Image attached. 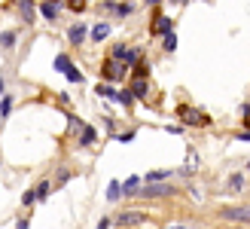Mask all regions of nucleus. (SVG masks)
<instances>
[{
	"mask_svg": "<svg viewBox=\"0 0 250 229\" xmlns=\"http://www.w3.org/2000/svg\"><path fill=\"white\" fill-rule=\"evenodd\" d=\"M177 116H180L183 125H195V129H208V125H210V116L202 113V110H195V107H180Z\"/></svg>",
	"mask_w": 250,
	"mask_h": 229,
	"instance_id": "nucleus-1",
	"label": "nucleus"
},
{
	"mask_svg": "<svg viewBox=\"0 0 250 229\" xmlns=\"http://www.w3.org/2000/svg\"><path fill=\"white\" fill-rule=\"evenodd\" d=\"M125 73H128V68H125L122 61H116V58H107V61H104V68H101V80H104V83H110V86H116V83L122 80Z\"/></svg>",
	"mask_w": 250,
	"mask_h": 229,
	"instance_id": "nucleus-2",
	"label": "nucleus"
},
{
	"mask_svg": "<svg viewBox=\"0 0 250 229\" xmlns=\"http://www.w3.org/2000/svg\"><path fill=\"white\" fill-rule=\"evenodd\" d=\"M55 70H58V73H64L70 83H83V80H85V76L77 70V65H73V58H70V55H64V52L55 55Z\"/></svg>",
	"mask_w": 250,
	"mask_h": 229,
	"instance_id": "nucleus-3",
	"label": "nucleus"
},
{
	"mask_svg": "<svg viewBox=\"0 0 250 229\" xmlns=\"http://www.w3.org/2000/svg\"><path fill=\"white\" fill-rule=\"evenodd\" d=\"M220 217L232 223H250V205H226L220 211Z\"/></svg>",
	"mask_w": 250,
	"mask_h": 229,
	"instance_id": "nucleus-4",
	"label": "nucleus"
},
{
	"mask_svg": "<svg viewBox=\"0 0 250 229\" xmlns=\"http://www.w3.org/2000/svg\"><path fill=\"white\" fill-rule=\"evenodd\" d=\"M174 189L162 181V183H149V186H144V189H137V196H144V199H156V196H171Z\"/></svg>",
	"mask_w": 250,
	"mask_h": 229,
	"instance_id": "nucleus-5",
	"label": "nucleus"
},
{
	"mask_svg": "<svg viewBox=\"0 0 250 229\" xmlns=\"http://www.w3.org/2000/svg\"><path fill=\"white\" fill-rule=\"evenodd\" d=\"M85 37H89V24H70V28H67V40L73 43V46H83L85 43Z\"/></svg>",
	"mask_w": 250,
	"mask_h": 229,
	"instance_id": "nucleus-6",
	"label": "nucleus"
},
{
	"mask_svg": "<svg viewBox=\"0 0 250 229\" xmlns=\"http://www.w3.org/2000/svg\"><path fill=\"white\" fill-rule=\"evenodd\" d=\"M144 220H146V214H141V211H122L116 217V226H141Z\"/></svg>",
	"mask_w": 250,
	"mask_h": 229,
	"instance_id": "nucleus-7",
	"label": "nucleus"
},
{
	"mask_svg": "<svg viewBox=\"0 0 250 229\" xmlns=\"http://www.w3.org/2000/svg\"><path fill=\"white\" fill-rule=\"evenodd\" d=\"M19 3V12H21V22L24 24H34L37 22V6H34V0H16Z\"/></svg>",
	"mask_w": 250,
	"mask_h": 229,
	"instance_id": "nucleus-8",
	"label": "nucleus"
},
{
	"mask_svg": "<svg viewBox=\"0 0 250 229\" xmlns=\"http://www.w3.org/2000/svg\"><path fill=\"white\" fill-rule=\"evenodd\" d=\"M149 31H153L156 37L168 34V31H174V19H168V16H156V19H153V24H149Z\"/></svg>",
	"mask_w": 250,
	"mask_h": 229,
	"instance_id": "nucleus-9",
	"label": "nucleus"
},
{
	"mask_svg": "<svg viewBox=\"0 0 250 229\" xmlns=\"http://www.w3.org/2000/svg\"><path fill=\"white\" fill-rule=\"evenodd\" d=\"M80 147H92V144H98V129H95V125H89V122H85L83 125V129H80V141H77Z\"/></svg>",
	"mask_w": 250,
	"mask_h": 229,
	"instance_id": "nucleus-10",
	"label": "nucleus"
},
{
	"mask_svg": "<svg viewBox=\"0 0 250 229\" xmlns=\"http://www.w3.org/2000/svg\"><path fill=\"white\" fill-rule=\"evenodd\" d=\"M128 95H131L134 101L149 98V83H146V80H134V83H131V89H128Z\"/></svg>",
	"mask_w": 250,
	"mask_h": 229,
	"instance_id": "nucleus-11",
	"label": "nucleus"
},
{
	"mask_svg": "<svg viewBox=\"0 0 250 229\" xmlns=\"http://www.w3.org/2000/svg\"><path fill=\"white\" fill-rule=\"evenodd\" d=\"M61 6H64V3H52V0H43V3H40V16H43L46 22H55Z\"/></svg>",
	"mask_w": 250,
	"mask_h": 229,
	"instance_id": "nucleus-12",
	"label": "nucleus"
},
{
	"mask_svg": "<svg viewBox=\"0 0 250 229\" xmlns=\"http://www.w3.org/2000/svg\"><path fill=\"white\" fill-rule=\"evenodd\" d=\"M110 31H113V28H110V22H98L95 28H92V43H104L107 37H110Z\"/></svg>",
	"mask_w": 250,
	"mask_h": 229,
	"instance_id": "nucleus-13",
	"label": "nucleus"
},
{
	"mask_svg": "<svg viewBox=\"0 0 250 229\" xmlns=\"http://www.w3.org/2000/svg\"><path fill=\"white\" fill-rule=\"evenodd\" d=\"M141 46H125V55H122V65L125 68H134L137 65V61H141Z\"/></svg>",
	"mask_w": 250,
	"mask_h": 229,
	"instance_id": "nucleus-14",
	"label": "nucleus"
},
{
	"mask_svg": "<svg viewBox=\"0 0 250 229\" xmlns=\"http://www.w3.org/2000/svg\"><path fill=\"white\" fill-rule=\"evenodd\" d=\"M137 189H141V177L131 174L128 181H122V196H137Z\"/></svg>",
	"mask_w": 250,
	"mask_h": 229,
	"instance_id": "nucleus-15",
	"label": "nucleus"
},
{
	"mask_svg": "<svg viewBox=\"0 0 250 229\" xmlns=\"http://www.w3.org/2000/svg\"><path fill=\"white\" fill-rule=\"evenodd\" d=\"M49 193H52V183H49V181H40V183L34 186V199H37V202H46Z\"/></svg>",
	"mask_w": 250,
	"mask_h": 229,
	"instance_id": "nucleus-16",
	"label": "nucleus"
},
{
	"mask_svg": "<svg viewBox=\"0 0 250 229\" xmlns=\"http://www.w3.org/2000/svg\"><path fill=\"white\" fill-rule=\"evenodd\" d=\"M122 199V183L119 181H110L107 183V202H119Z\"/></svg>",
	"mask_w": 250,
	"mask_h": 229,
	"instance_id": "nucleus-17",
	"label": "nucleus"
},
{
	"mask_svg": "<svg viewBox=\"0 0 250 229\" xmlns=\"http://www.w3.org/2000/svg\"><path fill=\"white\" fill-rule=\"evenodd\" d=\"M16 43H19V34L12 31V28H9V31H3V34H0V46H3V49H12V46H16Z\"/></svg>",
	"mask_w": 250,
	"mask_h": 229,
	"instance_id": "nucleus-18",
	"label": "nucleus"
},
{
	"mask_svg": "<svg viewBox=\"0 0 250 229\" xmlns=\"http://www.w3.org/2000/svg\"><path fill=\"white\" fill-rule=\"evenodd\" d=\"M162 49H165V52H174V49H177V34L174 31L162 34Z\"/></svg>",
	"mask_w": 250,
	"mask_h": 229,
	"instance_id": "nucleus-19",
	"label": "nucleus"
},
{
	"mask_svg": "<svg viewBox=\"0 0 250 229\" xmlns=\"http://www.w3.org/2000/svg\"><path fill=\"white\" fill-rule=\"evenodd\" d=\"M9 113H12V95L6 92L0 98V119H9Z\"/></svg>",
	"mask_w": 250,
	"mask_h": 229,
	"instance_id": "nucleus-20",
	"label": "nucleus"
},
{
	"mask_svg": "<svg viewBox=\"0 0 250 229\" xmlns=\"http://www.w3.org/2000/svg\"><path fill=\"white\" fill-rule=\"evenodd\" d=\"M64 6L70 12H85V6H89V0H64Z\"/></svg>",
	"mask_w": 250,
	"mask_h": 229,
	"instance_id": "nucleus-21",
	"label": "nucleus"
},
{
	"mask_svg": "<svg viewBox=\"0 0 250 229\" xmlns=\"http://www.w3.org/2000/svg\"><path fill=\"white\" fill-rule=\"evenodd\" d=\"M146 76H149V65L146 61H137L134 65V80H146Z\"/></svg>",
	"mask_w": 250,
	"mask_h": 229,
	"instance_id": "nucleus-22",
	"label": "nucleus"
},
{
	"mask_svg": "<svg viewBox=\"0 0 250 229\" xmlns=\"http://www.w3.org/2000/svg\"><path fill=\"white\" fill-rule=\"evenodd\" d=\"M168 177H171V171H149L146 181H149V183H159V181H168Z\"/></svg>",
	"mask_w": 250,
	"mask_h": 229,
	"instance_id": "nucleus-23",
	"label": "nucleus"
},
{
	"mask_svg": "<svg viewBox=\"0 0 250 229\" xmlns=\"http://www.w3.org/2000/svg\"><path fill=\"white\" fill-rule=\"evenodd\" d=\"M241 186H244V177H241V174H232V177H229V189L241 193Z\"/></svg>",
	"mask_w": 250,
	"mask_h": 229,
	"instance_id": "nucleus-24",
	"label": "nucleus"
},
{
	"mask_svg": "<svg viewBox=\"0 0 250 229\" xmlns=\"http://www.w3.org/2000/svg\"><path fill=\"white\" fill-rule=\"evenodd\" d=\"M67 181H70V171H67V168H61L58 177H55V183H52V189H55V186H64Z\"/></svg>",
	"mask_w": 250,
	"mask_h": 229,
	"instance_id": "nucleus-25",
	"label": "nucleus"
},
{
	"mask_svg": "<svg viewBox=\"0 0 250 229\" xmlns=\"http://www.w3.org/2000/svg\"><path fill=\"white\" fill-rule=\"evenodd\" d=\"M83 125H85L83 119H77V116H67V132H70V135H73V132H80Z\"/></svg>",
	"mask_w": 250,
	"mask_h": 229,
	"instance_id": "nucleus-26",
	"label": "nucleus"
},
{
	"mask_svg": "<svg viewBox=\"0 0 250 229\" xmlns=\"http://www.w3.org/2000/svg\"><path fill=\"white\" fill-rule=\"evenodd\" d=\"M131 12H134V6H131V3H122V6H116V16H119V19H128Z\"/></svg>",
	"mask_w": 250,
	"mask_h": 229,
	"instance_id": "nucleus-27",
	"label": "nucleus"
},
{
	"mask_svg": "<svg viewBox=\"0 0 250 229\" xmlns=\"http://www.w3.org/2000/svg\"><path fill=\"white\" fill-rule=\"evenodd\" d=\"M34 202H37V199H34V189H28V193H24V196H21V205H24V208H31V205H34Z\"/></svg>",
	"mask_w": 250,
	"mask_h": 229,
	"instance_id": "nucleus-28",
	"label": "nucleus"
},
{
	"mask_svg": "<svg viewBox=\"0 0 250 229\" xmlns=\"http://www.w3.org/2000/svg\"><path fill=\"white\" fill-rule=\"evenodd\" d=\"M235 141H244V144H250V129H247V132H235Z\"/></svg>",
	"mask_w": 250,
	"mask_h": 229,
	"instance_id": "nucleus-29",
	"label": "nucleus"
},
{
	"mask_svg": "<svg viewBox=\"0 0 250 229\" xmlns=\"http://www.w3.org/2000/svg\"><path fill=\"white\" fill-rule=\"evenodd\" d=\"M116 141H122V144H131V141H134V132H125V135H119Z\"/></svg>",
	"mask_w": 250,
	"mask_h": 229,
	"instance_id": "nucleus-30",
	"label": "nucleus"
},
{
	"mask_svg": "<svg viewBox=\"0 0 250 229\" xmlns=\"http://www.w3.org/2000/svg\"><path fill=\"white\" fill-rule=\"evenodd\" d=\"M110 223H113L110 217H101V220H98V226H95V229H110Z\"/></svg>",
	"mask_w": 250,
	"mask_h": 229,
	"instance_id": "nucleus-31",
	"label": "nucleus"
},
{
	"mask_svg": "<svg viewBox=\"0 0 250 229\" xmlns=\"http://www.w3.org/2000/svg\"><path fill=\"white\" fill-rule=\"evenodd\" d=\"M28 226H31L28 217H19V220H16V229H28Z\"/></svg>",
	"mask_w": 250,
	"mask_h": 229,
	"instance_id": "nucleus-32",
	"label": "nucleus"
},
{
	"mask_svg": "<svg viewBox=\"0 0 250 229\" xmlns=\"http://www.w3.org/2000/svg\"><path fill=\"white\" fill-rule=\"evenodd\" d=\"M241 113H244V119H247V125H250V104H244V107H241Z\"/></svg>",
	"mask_w": 250,
	"mask_h": 229,
	"instance_id": "nucleus-33",
	"label": "nucleus"
},
{
	"mask_svg": "<svg viewBox=\"0 0 250 229\" xmlns=\"http://www.w3.org/2000/svg\"><path fill=\"white\" fill-rule=\"evenodd\" d=\"M3 89H6V86H3V76H0V98H3V95H6V92H3Z\"/></svg>",
	"mask_w": 250,
	"mask_h": 229,
	"instance_id": "nucleus-34",
	"label": "nucleus"
},
{
	"mask_svg": "<svg viewBox=\"0 0 250 229\" xmlns=\"http://www.w3.org/2000/svg\"><path fill=\"white\" fill-rule=\"evenodd\" d=\"M165 229H186V226H180V223H174V226H165Z\"/></svg>",
	"mask_w": 250,
	"mask_h": 229,
	"instance_id": "nucleus-35",
	"label": "nucleus"
},
{
	"mask_svg": "<svg viewBox=\"0 0 250 229\" xmlns=\"http://www.w3.org/2000/svg\"><path fill=\"white\" fill-rule=\"evenodd\" d=\"M146 3H149V6H156V3H159V0H146Z\"/></svg>",
	"mask_w": 250,
	"mask_h": 229,
	"instance_id": "nucleus-36",
	"label": "nucleus"
},
{
	"mask_svg": "<svg viewBox=\"0 0 250 229\" xmlns=\"http://www.w3.org/2000/svg\"><path fill=\"white\" fill-rule=\"evenodd\" d=\"M247 171H250V162H247Z\"/></svg>",
	"mask_w": 250,
	"mask_h": 229,
	"instance_id": "nucleus-37",
	"label": "nucleus"
},
{
	"mask_svg": "<svg viewBox=\"0 0 250 229\" xmlns=\"http://www.w3.org/2000/svg\"><path fill=\"white\" fill-rule=\"evenodd\" d=\"M0 162H3V156H0Z\"/></svg>",
	"mask_w": 250,
	"mask_h": 229,
	"instance_id": "nucleus-38",
	"label": "nucleus"
}]
</instances>
